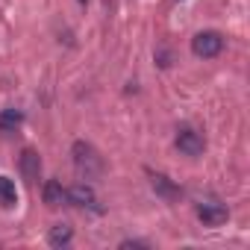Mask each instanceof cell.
I'll use <instances>...</instances> for the list:
<instances>
[{
    "mask_svg": "<svg viewBox=\"0 0 250 250\" xmlns=\"http://www.w3.org/2000/svg\"><path fill=\"white\" fill-rule=\"evenodd\" d=\"M71 153H74V165L83 177H100L103 174V159L88 142H74Z\"/></svg>",
    "mask_w": 250,
    "mask_h": 250,
    "instance_id": "obj_1",
    "label": "cell"
},
{
    "mask_svg": "<svg viewBox=\"0 0 250 250\" xmlns=\"http://www.w3.org/2000/svg\"><path fill=\"white\" fill-rule=\"evenodd\" d=\"M191 50H194V56H200V59H215V56L224 50V36L215 33V30H203V33H197V36L191 39Z\"/></svg>",
    "mask_w": 250,
    "mask_h": 250,
    "instance_id": "obj_2",
    "label": "cell"
},
{
    "mask_svg": "<svg viewBox=\"0 0 250 250\" xmlns=\"http://www.w3.org/2000/svg\"><path fill=\"white\" fill-rule=\"evenodd\" d=\"M177 150L186 153V156H200V153L206 150V142H203V136H200L197 130L183 127V130L177 133Z\"/></svg>",
    "mask_w": 250,
    "mask_h": 250,
    "instance_id": "obj_3",
    "label": "cell"
},
{
    "mask_svg": "<svg viewBox=\"0 0 250 250\" xmlns=\"http://www.w3.org/2000/svg\"><path fill=\"white\" fill-rule=\"evenodd\" d=\"M197 218H200L206 227H221V224L229 218V212H227V206H224V203L209 200V203H200V206H197Z\"/></svg>",
    "mask_w": 250,
    "mask_h": 250,
    "instance_id": "obj_4",
    "label": "cell"
},
{
    "mask_svg": "<svg viewBox=\"0 0 250 250\" xmlns=\"http://www.w3.org/2000/svg\"><path fill=\"white\" fill-rule=\"evenodd\" d=\"M18 168H21V177H24L27 183H36L39 174H42V159H39V153L27 147V150L21 153V159H18Z\"/></svg>",
    "mask_w": 250,
    "mask_h": 250,
    "instance_id": "obj_5",
    "label": "cell"
},
{
    "mask_svg": "<svg viewBox=\"0 0 250 250\" xmlns=\"http://www.w3.org/2000/svg\"><path fill=\"white\" fill-rule=\"evenodd\" d=\"M21 124H24V112L21 109H3V112H0V133H3V136L15 133Z\"/></svg>",
    "mask_w": 250,
    "mask_h": 250,
    "instance_id": "obj_6",
    "label": "cell"
},
{
    "mask_svg": "<svg viewBox=\"0 0 250 250\" xmlns=\"http://www.w3.org/2000/svg\"><path fill=\"white\" fill-rule=\"evenodd\" d=\"M150 183H153V191H156V194H162L165 200H177V197H180V188H177L165 174H153V177H150Z\"/></svg>",
    "mask_w": 250,
    "mask_h": 250,
    "instance_id": "obj_7",
    "label": "cell"
},
{
    "mask_svg": "<svg viewBox=\"0 0 250 250\" xmlns=\"http://www.w3.org/2000/svg\"><path fill=\"white\" fill-rule=\"evenodd\" d=\"M68 203H74V206H91L94 203V188L85 186V183L68 188Z\"/></svg>",
    "mask_w": 250,
    "mask_h": 250,
    "instance_id": "obj_8",
    "label": "cell"
},
{
    "mask_svg": "<svg viewBox=\"0 0 250 250\" xmlns=\"http://www.w3.org/2000/svg\"><path fill=\"white\" fill-rule=\"evenodd\" d=\"M15 203H18V188H15V180H9V177L0 174V206L12 209Z\"/></svg>",
    "mask_w": 250,
    "mask_h": 250,
    "instance_id": "obj_9",
    "label": "cell"
},
{
    "mask_svg": "<svg viewBox=\"0 0 250 250\" xmlns=\"http://www.w3.org/2000/svg\"><path fill=\"white\" fill-rule=\"evenodd\" d=\"M44 203H47V206H62V203H68V191L62 188V183L50 180V183L44 186Z\"/></svg>",
    "mask_w": 250,
    "mask_h": 250,
    "instance_id": "obj_10",
    "label": "cell"
},
{
    "mask_svg": "<svg viewBox=\"0 0 250 250\" xmlns=\"http://www.w3.org/2000/svg\"><path fill=\"white\" fill-rule=\"evenodd\" d=\"M71 238H74V229H71L68 224H56V227L50 229V235H47L50 247H65V244H71Z\"/></svg>",
    "mask_w": 250,
    "mask_h": 250,
    "instance_id": "obj_11",
    "label": "cell"
},
{
    "mask_svg": "<svg viewBox=\"0 0 250 250\" xmlns=\"http://www.w3.org/2000/svg\"><path fill=\"white\" fill-rule=\"evenodd\" d=\"M80 3H85V0H80Z\"/></svg>",
    "mask_w": 250,
    "mask_h": 250,
    "instance_id": "obj_12",
    "label": "cell"
}]
</instances>
